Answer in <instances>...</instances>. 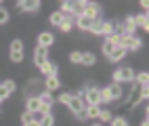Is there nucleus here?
I'll return each mask as SVG.
<instances>
[{
	"label": "nucleus",
	"mask_w": 149,
	"mask_h": 126,
	"mask_svg": "<svg viewBox=\"0 0 149 126\" xmlns=\"http://www.w3.org/2000/svg\"><path fill=\"white\" fill-rule=\"evenodd\" d=\"M21 122H23V126H25V124H29V122H34V113L25 111V113L21 116Z\"/></svg>",
	"instance_id": "nucleus-32"
},
{
	"label": "nucleus",
	"mask_w": 149,
	"mask_h": 126,
	"mask_svg": "<svg viewBox=\"0 0 149 126\" xmlns=\"http://www.w3.org/2000/svg\"><path fill=\"white\" fill-rule=\"evenodd\" d=\"M72 25H74V21H72V19H67V17H65V19H63V23L59 25V27H61L63 32H69V30H72Z\"/></svg>",
	"instance_id": "nucleus-27"
},
{
	"label": "nucleus",
	"mask_w": 149,
	"mask_h": 126,
	"mask_svg": "<svg viewBox=\"0 0 149 126\" xmlns=\"http://www.w3.org/2000/svg\"><path fill=\"white\" fill-rule=\"evenodd\" d=\"M6 97H11V90H8L4 84H0V101H4Z\"/></svg>",
	"instance_id": "nucleus-31"
},
{
	"label": "nucleus",
	"mask_w": 149,
	"mask_h": 126,
	"mask_svg": "<svg viewBox=\"0 0 149 126\" xmlns=\"http://www.w3.org/2000/svg\"><path fill=\"white\" fill-rule=\"evenodd\" d=\"M63 19H65V17H63L61 13H53V15H51V23L59 27V25H61V23H63Z\"/></svg>",
	"instance_id": "nucleus-21"
},
{
	"label": "nucleus",
	"mask_w": 149,
	"mask_h": 126,
	"mask_svg": "<svg viewBox=\"0 0 149 126\" xmlns=\"http://www.w3.org/2000/svg\"><path fill=\"white\" fill-rule=\"evenodd\" d=\"M122 46L126 48V51H139L141 48V40L139 38H134V36H122Z\"/></svg>",
	"instance_id": "nucleus-2"
},
{
	"label": "nucleus",
	"mask_w": 149,
	"mask_h": 126,
	"mask_svg": "<svg viewBox=\"0 0 149 126\" xmlns=\"http://www.w3.org/2000/svg\"><path fill=\"white\" fill-rule=\"evenodd\" d=\"M80 63H84V65H95V55L93 53H82V61Z\"/></svg>",
	"instance_id": "nucleus-20"
},
{
	"label": "nucleus",
	"mask_w": 149,
	"mask_h": 126,
	"mask_svg": "<svg viewBox=\"0 0 149 126\" xmlns=\"http://www.w3.org/2000/svg\"><path fill=\"white\" fill-rule=\"evenodd\" d=\"M25 126H40V122H29V124H25Z\"/></svg>",
	"instance_id": "nucleus-40"
},
{
	"label": "nucleus",
	"mask_w": 149,
	"mask_h": 126,
	"mask_svg": "<svg viewBox=\"0 0 149 126\" xmlns=\"http://www.w3.org/2000/svg\"><path fill=\"white\" fill-rule=\"evenodd\" d=\"M132 19H134V25L143 27V30H147V27H149V19H147V15H139V17H132Z\"/></svg>",
	"instance_id": "nucleus-14"
},
{
	"label": "nucleus",
	"mask_w": 149,
	"mask_h": 126,
	"mask_svg": "<svg viewBox=\"0 0 149 126\" xmlns=\"http://www.w3.org/2000/svg\"><path fill=\"white\" fill-rule=\"evenodd\" d=\"M46 61H48V59H46V48L38 46V48H36V55H34V63H36L38 67H42Z\"/></svg>",
	"instance_id": "nucleus-7"
},
{
	"label": "nucleus",
	"mask_w": 149,
	"mask_h": 126,
	"mask_svg": "<svg viewBox=\"0 0 149 126\" xmlns=\"http://www.w3.org/2000/svg\"><path fill=\"white\" fill-rule=\"evenodd\" d=\"M76 116H78V118H80V120H86V111H84V109H82L80 113H76Z\"/></svg>",
	"instance_id": "nucleus-39"
},
{
	"label": "nucleus",
	"mask_w": 149,
	"mask_h": 126,
	"mask_svg": "<svg viewBox=\"0 0 149 126\" xmlns=\"http://www.w3.org/2000/svg\"><path fill=\"white\" fill-rule=\"evenodd\" d=\"M86 118H99V111H101V109H99V105H86Z\"/></svg>",
	"instance_id": "nucleus-16"
},
{
	"label": "nucleus",
	"mask_w": 149,
	"mask_h": 126,
	"mask_svg": "<svg viewBox=\"0 0 149 126\" xmlns=\"http://www.w3.org/2000/svg\"><path fill=\"white\" fill-rule=\"evenodd\" d=\"M4 86H6V88L11 90V93L15 90V82H13V80H6V82H4Z\"/></svg>",
	"instance_id": "nucleus-38"
},
{
	"label": "nucleus",
	"mask_w": 149,
	"mask_h": 126,
	"mask_svg": "<svg viewBox=\"0 0 149 126\" xmlns=\"http://www.w3.org/2000/svg\"><path fill=\"white\" fill-rule=\"evenodd\" d=\"M84 99H86V105H99L101 103V93H99V88H88Z\"/></svg>",
	"instance_id": "nucleus-3"
},
{
	"label": "nucleus",
	"mask_w": 149,
	"mask_h": 126,
	"mask_svg": "<svg viewBox=\"0 0 149 126\" xmlns=\"http://www.w3.org/2000/svg\"><path fill=\"white\" fill-rule=\"evenodd\" d=\"M109 95H111V99H118V97L122 95V88H120V84L113 82L111 86H109Z\"/></svg>",
	"instance_id": "nucleus-19"
},
{
	"label": "nucleus",
	"mask_w": 149,
	"mask_h": 126,
	"mask_svg": "<svg viewBox=\"0 0 149 126\" xmlns=\"http://www.w3.org/2000/svg\"><path fill=\"white\" fill-rule=\"evenodd\" d=\"M99 120H101V122H109V120H111V113H109V111H99Z\"/></svg>",
	"instance_id": "nucleus-34"
},
{
	"label": "nucleus",
	"mask_w": 149,
	"mask_h": 126,
	"mask_svg": "<svg viewBox=\"0 0 149 126\" xmlns=\"http://www.w3.org/2000/svg\"><path fill=\"white\" fill-rule=\"evenodd\" d=\"M103 34L111 36V34H113V23H109V21H103Z\"/></svg>",
	"instance_id": "nucleus-29"
},
{
	"label": "nucleus",
	"mask_w": 149,
	"mask_h": 126,
	"mask_svg": "<svg viewBox=\"0 0 149 126\" xmlns=\"http://www.w3.org/2000/svg\"><path fill=\"white\" fill-rule=\"evenodd\" d=\"M91 32L93 34H103V21H99V19H97V21L93 23V27H91Z\"/></svg>",
	"instance_id": "nucleus-25"
},
{
	"label": "nucleus",
	"mask_w": 149,
	"mask_h": 126,
	"mask_svg": "<svg viewBox=\"0 0 149 126\" xmlns=\"http://www.w3.org/2000/svg\"><path fill=\"white\" fill-rule=\"evenodd\" d=\"M122 30L126 32V36H132V32L136 30V25H134V19H132V17H128L126 21L122 23Z\"/></svg>",
	"instance_id": "nucleus-11"
},
{
	"label": "nucleus",
	"mask_w": 149,
	"mask_h": 126,
	"mask_svg": "<svg viewBox=\"0 0 149 126\" xmlns=\"http://www.w3.org/2000/svg\"><path fill=\"white\" fill-rule=\"evenodd\" d=\"M42 107V103H40V97H29L27 99V111L29 113H36V111H40Z\"/></svg>",
	"instance_id": "nucleus-8"
},
{
	"label": "nucleus",
	"mask_w": 149,
	"mask_h": 126,
	"mask_svg": "<svg viewBox=\"0 0 149 126\" xmlns=\"http://www.w3.org/2000/svg\"><path fill=\"white\" fill-rule=\"evenodd\" d=\"M6 19H8L6 8H2V6H0V23H6Z\"/></svg>",
	"instance_id": "nucleus-36"
},
{
	"label": "nucleus",
	"mask_w": 149,
	"mask_h": 126,
	"mask_svg": "<svg viewBox=\"0 0 149 126\" xmlns=\"http://www.w3.org/2000/svg\"><path fill=\"white\" fill-rule=\"evenodd\" d=\"M136 82L141 84V86H147V82H149V74H147V72H141V74H136Z\"/></svg>",
	"instance_id": "nucleus-22"
},
{
	"label": "nucleus",
	"mask_w": 149,
	"mask_h": 126,
	"mask_svg": "<svg viewBox=\"0 0 149 126\" xmlns=\"http://www.w3.org/2000/svg\"><path fill=\"white\" fill-rule=\"evenodd\" d=\"M72 8H74V2H69V0L67 2H61V15L63 13H72Z\"/></svg>",
	"instance_id": "nucleus-28"
},
{
	"label": "nucleus",
	"mask_w": 149,
	"mask_h": 126,
	"mask_svg": "<svg viewBox=\"0 0 149 126\" xmlns=\"http://www.w3.org/2000/svg\"><path fill=\"white\" fill-rule=\"evenodd\" d=\"M46 88L48 90L59 88V78H57V76H48V78H46Z\"/></svg>",
	"instance_id": "nucleus-17"
},
{
	"label": "nucleus",
	"mask_w": 149,
	"mask_h": 126,
	"mask_svg": "<svg viewBox=\"0 0 149 126\" xmlns=\"http://www.w3.org/2000/svg\"><path fill=\"white\" fill-rule=\"evenodd\" d=\"M40 103L51 107V105H53V97H51V93H42V95H40Z\"/></svg>",
	"instance_id": "nucleus-23"
},
{
	"label": "nucleus",
	"mask_w": 149,
	"mask_h": 126,
	"mask_svg": "<svg viewBox=\"0 0 149 126\" xmlns=\"http://www.w3.org/2000/svg\"><path fill=\"white\" fill-rule=\"evenodd\" d=\"M134 78V72L130 70V67H120L116 74H113V80L120 84V82H130Z\"/></svg>",
	"instance_id": "nucleus-1"
},
{
	"label": "nucleus",
	"mask_w": 149,
	"mask_h": 126,
	"mask_svg": "<svg viewBox=\"0 0 149 126\" xmlns=\"http://www.w3.org/2000/svg\"><path fill=\"white\" fill-rule=\"evenodd\" d=\"M69 61H72V63H80L82 61V53H72V55H69Z\"/></svg>",
	"instance_id": "nucleus-33"
},
{
	"label": "nucleus",
	"mask_w": 149,
	"mask_h": 126,
	"mask_svg": "<svg viewBox=\"0 0 149 126\" xmlns=\"http://www.w3.org/2000/svg\"><path fill=\"white\" fill-rule=\"evenodd\" d=\"M141 126H149V122H147V120H143V122H141Z\"/></svg>",
	"instance_id": "nucleus-41"
},
{
	"label": "nucleus",
	"mask_w": 149,
	"mask_h": 126,
	"mask_svg": "<svg viewBox=\"0 0 149 126\" xmlns=\"http://www.w3.org/2000/svg\"><path fill=\"white\" fill-rule=\"evenodd\" d=\"M76 23H78V27H80V30H86V32H91V27H93V23H95V21L82 15V17H78V21H76Z\"/></svg>",
	"instance_id": "nucleus-10"
},
{
	"label": "nucleus",
	"mask_w": 149,
	"mask_h": 126,
	"mask_svg": "<svg viewBox=\"0 0 149 126\" xmlns=\"http://www.w3.org/2000/svg\"><path fill=\"white\" fill-rule=\"evenodd\" d=\"M69 99H72V95H67V93H65V95L59 97V103H65V105H67V103H69Z\"/></svg>",
	"instance_id": "nucleus-37"
},
{
	"label": "nucleus",
	"mask_w": 149,
	"mask_h": 126,
	"mask_svg": "<svg viewBox=\"0 0 149 126\" xmlns=\"http://www.w3.org/2000/svg\"><path fill=\"white\" fill-rule=\"evenodd\" d=\"M69 109H72L74 113H80L84 109V105H82V99H80V95H72V99H69Z\"/></svg>",
	"instance_id": "nucleus-4"
},
{
	"label": "nucleus",
	"mask_w": 149,
	"mask_h": 126,
	"mask_svg": "<svg viewBox=\"0 0 149 126\" xmlns=\"http://www.w3.org/2000/svg\"><path fill=\"white\" fill-rule=\"evenodd\" d=\"M99 93H101V103H109V101H111L109 88H99Z\"/></svg>",
	"instance_id": "nucleus-24"
},
{
	"label": "nucleus",
	"mask_w": 149,
	"mask_h": 126,
	"mask_svg": "<svg viewBox=\"0 0 149 126\" xmlns=\"http://www.w3.org/2000/svg\"><path fill=\"white\" fill-rule=\"evenodd\" d=\"M40 70L46 74V78H48V76H55V74H57V65H55V63H51V61H46V63L40 67Z\"/></svg>",
	"instance_id": "nucleus-13"
},
{
	"label": "nucleus",
	"mask_w": 149,
	"mask_h": 126,
	"mask_svg": "<svg viewBox=\"0 0 149 126\" xmlns=\"http://www.w3.org/2000/svg\"><path fill=\"white\" fill-rule=\"evenodd\" d=\"M23 53V42L21 40H13L11 42V55H21Z\"/></svg>",
	"instance_id": "nucleus-15"
},
{
	"label": "nucleus",
	"mask_w": 149,
	"mask_h": 126,
	"mask_svg": "<svg viewBox=\"0 0 149 126\" xmlns=\"http://www.w3.org/2000/svg\"><path fill=\"white\" fill-rule=\"evenodd\" d=\"M84 17H88V19H93V21H97V19H99V6L93 4V2H86V6H84Z\"/></svg>",
	"instance_id": "nucleus-5"
},
{
	"label": "nucleus",
	"mask_w": 149,
	"mask_h": 126,
	"mask_svg": "<svg viewBox=\"0 0 149 126\" xmlns=\"http://www.w3.org/2000/svg\"><path fill=\"white\" fill-rule=\"evenodd\" d=\"M124 55H126V48H124V46H116V48H113V53L109 55V59H111V61H120Z\"/></svg>",
	"instance_id": "nucleus-12"
},
{
	"label": "nucleus",
	"mask_w": 149,
	"mask_h": 126,
	"mask_svg": "<svg viewBox=\"0 0 149 126\" xmlns=\"http://www.w3.org/2000/svg\"><path fill=\"white\" fill-rule=\"evenodd\" d=\"M111 126H128V122L124 118H116V120H111Z\"/></svg>",
	"instance_id": "nucleus-35"
},
{
	"label": "nucleus",
	"mask_w": 149,
	"mask_h": 126,
	"mask_svg": "<svg viewBox=\"0 0 149 126\" xmlns=\"http://www.w3.org/2000/svg\"><path fill=\"white\" fill-rule=\"evenodd\" d=\"M84 6H86V2H74L72 13H74L76 17H82V15H84Z\"/></svg>",
	"instance_id": "nucleus-18"
},
{
	"label": "nucleus",
	"mask_w": 149,
	"mask_h": 126,
	"mask_svg": "<svg viewBox=\"0 0 149 126\" xmlns=\"http://www.w3.org/2000/svg\"><path fill=\"white\" fill-rule=\"evenodd\" d=\"M38 8H40L38 0H21L19 2V11H38Z\"/></svg>",
	"instance_id": "nucleus-6"
},
{
	"label": "nucleus",
	"mask_w": 149,
	"mask_h": 126,
	"mask_svg": "<svg viewBox=\"0 0 149 126\" xmlns=\"http://www.w3.org/2000/svg\"><path fill=\"white\" fill-rule=\"evenodd\" d=\"M113 48H116V46H113L111 42H109V40H105V44H103V53H105L107 57H109V55L113 53Z\"/></svg>",
	"instance_id": "nucleus-30"
},
{
	"label": "nucleus",
	"mask_w": 149,
	"mask_h": 126,
	"mask_svg": "<svg viewBox=\"0 0 149 126\" xmlns=\"http://www.w3.org/2000/svg\"><path fill=\"white\" fill-rule=\"evenodd\" d=\"M53 116L51 113H46V116H42V120H40V126H53Z\"/></svg>",
	"instance_id": "nucleus-26"
},
{
	"label": "nucleus",
	"mask_w": 149,
	"mask_h": 126,
	"mask_svg": "<svg viewBox=\"0 0 149 126\" xmlns=\"http://www.w3.org/2000/svg\"><path fill=\"white\" fill-rule=\"evenodd\" d=\"M53 40H55V38H53V34H51V32H42V34H40V38H38V42H40V46H42V48L51 46V44H53Z\"/></svg>",
	"instance_id": "nucleus-9"
}]
</instances>
